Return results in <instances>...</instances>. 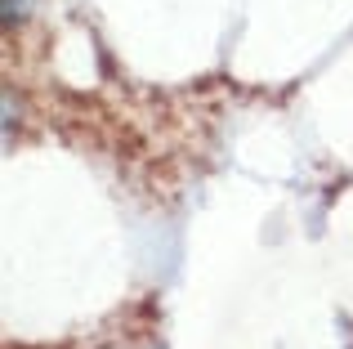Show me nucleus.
Listing matches in <instances>:
<instances>
[{
    "mask_svg": "<svg viewBox=\"0 0 353 349\" xmlns=\"http://www.w3.org/2000/svg\"><path fill=\"white\" fill-rule=\"evenodd\" d=\"M0 5H5V18H9V23H14V18H23L27 9L36 5V0H0Z\"/></svg>",
    "mask_w": 353,
    "mask_h": 349,
    "instance_id": "1",
    "label": "nucleus"
}]
</instances>
